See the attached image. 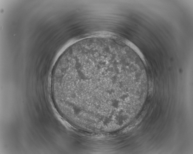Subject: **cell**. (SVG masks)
Instances as JSON below:
<instances>
[{
	"label": "cell",
	"instance_id": "cell-1",
	"mask_svg": "<svg viewBox=\"0 0 193 154\" xmlns=\"http://www.w3.org/2000/svg\"><path fill=\"white\" fill-rule=\"evenodd\" d=\"M59 105L74 112L100 111L115 82L114 60L91 51L63 55L53 73Z\"/></svg>",
	"mask_w": 193,
	"mask_h": 154
}]
</instances>
